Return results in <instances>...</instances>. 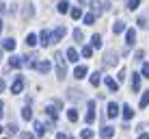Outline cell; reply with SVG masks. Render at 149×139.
<instances>
[{"mask_svg":"<svg viewBox=\"0 0 149 139\" xmlns=\"http://www.w3.org/2000/svg\"><path fill=\"white\" fill-rule=\"evenodd\" d=\"M35 131H37V135H39V137H43L45 133L50 131V124H48V122L43 124V122H39V120H37V122H35Z\"/></svg>","mask_w":149,"mask_h":139,"instance_id":"cell-5","label":"cell"},{"mask_svg":"<svg viewBox=\"0 0 149 139\" xmlns=\"http://www.w3.org/2000/svg\"><path fill=\"white\" fill-rule=\"evenodd\" d=\"M123 30H125V24H123V22H117L115 26H112V33H115V35H119V33H123Z\"/></svg>","mask_w":149,"mask_h":139,"instance_id":"cell-26","label":"cell"},{"mask_svg":"<svg viewBox=\"0 0 149 139\" xmlns=\"http://www.w3.org/2000/svg\"><path fill=\"white\" fill-rule=\"evenodd\" d=\"M0 59H2V50H0Z\"/></svg>","mask_w":149,"mask_h":139,"instance_id":"cell-48","label":"cell"},{"mask_svg":"<svg viewBox=\"0 0 149 139\" xmlns=\"http://www.w3.org/2000/svg\"><path fill=\"white\" fill-rule=\"evenodd\" d=\"M136 24H138V26H141V28H145V26H147V22H145V18H138V22H136Z\"/></svg>","mask_w":149,"mask_h":139,"instance_id":"cell-40","label":"cell"},{"mask_svg":"<svg viewBox=\"0 0 149 139\" xmlns=\"http://www.w3.org/2000/svg\"><path fill=\"white\" fill-rule=\"evenodd\" d=\"M56 139H67V135H65V133H58V135H56Z\"/></svg>","mask_w":149,"mask_h":139,"instance_id":"cell-43","label":"cell"},{"mask_svg":"<svg viewBox=\"0 0 149 139\" xmlns=\"http://www.w3.org/2000/svg\"><path fill=\"white\" fill-rule=\"evenodd\" d=\"M132 89L134 91L141 89V74H132Z\"/></svg>","mask_w":149,"mask_h":139,"instance_id":"cell-19","label":"cell"},{"mask_svg":"<svg viewBox=\"0 0 149 139\" xmlns=\"http://www.w3.org/2000/svg\"><path fill=\"white\" fill-rule=\"evenodd\" d=\"M89 80H91V85H93V87H97V85L102 83V72H93Z\"/></svg>","mask_w":149,"mask_h":139,"instance_id":"cell-18","label":"cell"},{"mask_svg":"<svg viewBox=\"0 0 149 139\" xmlns=\"http://www.w3.org/2000/svg\"><path fill=\"white\" fill-rule=\"evenodd\" d=\"M35 44H37V35H33V33H28L26 35V46H28V48H33V46Z\"/></svg>","mask_w":149,"mask_h":139,"instance_id":"cell-23","label":"cell"},{"mask_svg":"<svg viewBox=\"0 0 149 139\" xmlns=\"http://www.w3.org/2000/svg\"><path fill=\"white\" fill-rule=\"evenodd\" d=\"M54 59H56V74H58V78H65V76H67V68H65L63 54L56 52V54H54Z\"/></svg>","mask_w":149,"mask_h":139,"instance_id":"cell-1","label":"cell"},{"mask_svg":"<svg viewBox=\"0 0 149 139\" xmlns=\"http://www.w3.org/2000/svg\"><path fill=\"white\" fill-rule=\"evenodd\" d=\"M93 22H95V15H93V13L84 15V24H86V26H91V24H93Z\"/></svg>","mask_w":149,"mask_h":139,"instance_id":"cell-35","label":"cell"},{"mask_svg":"<svg viewBox=\"0 0 149 139\" xmlns=\"http://www.w3.org/2000/svg\"><path fill=\"white\" fill-rule=\"evenodd\" d=\"M147 104H149V91H145V94H143V98H141V109H145Z\"/></svg>","mask_w":149,"mask_h":139,"instance_id":"cell-30","label":"cell"},{"mask_svg":"<svg viewBox=\"0 0 149 139\" xmlns=\"http://www.w3.org/2000/svg\"><path fill=\"white\" fill-rule=\"evenodd\" d=\"M56 9H58V13H67L69 11V2H67V0H63V2H58V7H56Z\"/></svg>","mask_w":149,"mask_h":139,"instance_id":"cell-25","label":"cell"},{"mask_svg":"<svg viewBox=\"0 0 149 139\" xmlns=\"http://www.w3.org/2000/svg\"><path fill=\"white\" fill-rule=\"evenodd\" d=\"M104 7H106V4L97 2V0H93V2H91V9H93V15H102V13H104Z\"/></svg>","mask_w":149,"mask_h":139,"instance_id":"cell-8","label":"cell"},{"mask_svg":"<svg viewBox=\"0 0 149 139\" xmlns=\"http://www.w3.org/2000/svg\"><path fill=\"white\" fill-rule=\"evenodd\" d=\"M0 30H2V18H0Z\"/></svg>","mask_w":149,"mask_h":139,"instance_id":"cell-47","label":"cell"},{"mask_svg":"<svg viewBox=\"0 0 149 139\" xmlns=\"http://www.w3.org/2000/svg\"><path fill=\"white\" fill-rule=\"evenodd\" d=\"M134 61H143V50H136V54H134Z\"/></svg>","mask_w":149,"mask_h":139,"instance_id":"cell-39","label":"cell"},{"mask_svg":"<svg viewBox=\"0 0 149 139\" xmlns=\"http://www.w3.org/2000/svg\"><path fill=\"white\" fill-rule=\"evenodd\" d=\"M65 33H67V28H65V26H56V28H54V33L50 35V42H52V44L61 42V39L65 37Z\"/></svg>","mask_w":149,"mask_h":139,"instance_id":"cell-3","label":"cell"},{"mask_svg":"<svg viewBox=\"0 0 149 139\" xmlns=\"http://www.w3.org/2000/svg\"><path fill=\"white\" fill-rule=\"evenodd\" d=\"M106 87H108L110 91H115V94L119 91V83H117L115 78H110V76H106Z\"/></svg>","mask_w":149,"mask_h":139,"instance_id":"cell-11","label":"cell"},{"mask_svg":"<svg viewBox=\"0 0 149 139\" xmlns=\"http://www.w3.org/2000/svg\"><path fill=\"white\" fill-rule=\"evenodd\" d=\"M2 48H4V50H11V52H13V50H15V39H13V37H9V39H4V44H2Z\"/></svg>","mask_w":149,"mask_h":139,"instance_id":"cell-20","label":"cell"},{"mask_svg":"<svg viewBox=\"0 0 149 139\" xmlns=\"http://www.w3.org/2000/svg\"><path fill=\"white\" fill-rule=\"evenodd\" d=\"M138 139H149V135H147V133H143V135L138 137Z\"/></svg>","mask_w":149,"mask_h":139,"instance_id":"cell-46","label":"cell"},{"mask_svg":"<svg viewBox=\"0 0 149 139\" xmlns=\"http://www.w3.org/2000/svg\"><path fill=\"white\" fill-rule=\"evenodd\" d=\"M119 80H125V70H119Z\"/></svg>","mask_w":149,"mask_h":139,"instance_id":"cell-42","label":"cell"},{"mask_svg":"<svg viewBox=\"0 0 149 139\" xmlns=\"http://www.w3.org/2000/svg\"><path fill=\"white\" fill-rule=\"evenodd\" d=\"M91 54H93V48H91V46H82V56H86V59H89Z\"/></svg>","mask_w":149,"mask_h":139,"instance_id":"cell-31","label":"cell"},{"mask_svg":"<svg viewBox=\"0 0 149 139\" xmlns=\"http://www.w3.org/2000/svg\"><path fill=\"white\" fill-rule=\"evenodd\" d=\"M9 68H13V70H17V68H22V56H17V54H13L11 59H9Z\"/></svg>","mask_w":149,"mask_h":139,"instance_id":"cell-9","label":"cell"},{"mask_svg":"<svg viewBox=\"0 0 149 139\" xmlns=\"http://www.w3.org/2000/svg\"><path fill=\"white\" fill-rule=\"evenodd\" d=\"M138 2H141V0H127V9H130V11L138 9Z\"/></svg>","mask_w":149,"mask_h":139,"instance_id":"cell-34","label":"cell"},{"mask_svg":"<svg viewBox=\"0 0 149 139\" xmlns=\"http://www.w3.org/2000/svg\"><path fill=\"white\" fill-rule=\"evenodd\" d=\"M80 137H82V139H93V131H91V128H84Z\"/></svg>","mask_w":149,"mask_h":139,"instance_id":"cell-32","label":"cell"},{"mask_svg":"<svg viewBox=\"0 0 149 139\" xmlns=\"http://www.w3.org/2000/svg\"><path fill=\"white\" fill-rule=\"evenodd\" d=\"M39 39H41V46H50V44H52V42H50V33H48V30H41Z\"/></svg>","mask_w":149,"mask_h":139,"instance_id":"cell-15","label":"cell"},{"mask_svg":"<svg viewBox=\"0 0 149 139\" xmlns=\"http://www.w3.org/2000/svg\"><path fill=\"white\" fill-rule=\"evenodd\" d=\"M7 131H9V133H11V135H15V133H17V126H15V124H11V126H9V128H7Z\"/></svg>","mask_w":149,"mask_h":139,"instance_id":"cell-41","label":"cell"},{"mask_svg":"<svg viewBox=\"0 0 149 139\" xmlns=\"http://www.w3.org/2000/svg\"><path fill=\"white\" fill-rule=\"evenodd\" d=\"M84 122L86 124H93L95 122V100H89V111L84 115Z\"/></svg>","mask_w":149,"mask_h":139,"instance_id":"cell-4","label":"cell"},{"mask_svg":"<svg viewBox=\"0 0 149 139\" xmlns=\"http://www.w3.org/2000/svg\"><path fill=\"white\" fill-rule=\"evenodd\" d=\"M125 39H127L125 44H127V46H132V44L136 42V30H134V28H130V30L125 33Z\"/></svg>","mask_w":149,"mask_h":139,"instance_id":"cell-14","label":"cell"},{"mask_svg":"<svg viewBox=\"0 0 149 139\" xmlns=\"http://www.w3.org/2000/svg\"><path fill=\"white\" fill-rule=\"evenodd\" d=\"M0 133H2V126H0Z\"/></svg>","mask_w":149,"mask_h":139,"instance_id":"cell-49","label":"cell"},{"mask_svg":"<svg viewBox=\"0 0 149 139\" xmlns=\"http://www.w3.org/2000/svg\"><path fill=\"white\" fill-rule=\"evenodd\" d=\"M33 15H35V4L26 2V4H24V18H33Z\"/></svg>","mask_w":149,"mask_h":139,"instance_id":"cell-13","label":"cell"},{"mask_svg":"<svg viewBox=\"0 0 149 139\" xmlns=\"http://www.w3.org/2000/svg\"><path fill=\"white\" fill-rule=\"evenodd\" d=\"M100 135H102V139H110L112 135H115V128H112V126H104L100 131Z\"/></svg>","mask_w":149,"mask_h":139,"instance_id":"cell-12","label":"cell"},{"mask_svg":"<svg viewBox=\"0 0 149 139\" xmlns=\"http://www.w3.org/2000/svg\"><path fill=\"white\" fill-rule=\"evenodd\" d=\"M74 39H76V42H78V44H80V42H82V39H84V33H82V30H80V28H76V30H74Z\"/></svg>","mask_w":149,"mask_h":139,"instance_id":"cell-29","label":"cell"},{"mask_svg":"<svg viewBox=\"0 0 149 139\" xmlns=\"http://www.w3.org/2000/svg\"><path fill=\"white\" fill-rule=\"evenodd\" d=\"M22 89H24V78H22V76H17V78H15V83L11 85V94H19Z\"/></svg>","mask_w":149,"mask_h":139,"instance_id":"cell-7","label":"cell"},{"mask_svg":"<svg viewBox=\"0 0 149 139\" xmlns=\"http://www.w3.org/2000/svg\"><path fill=\"white\" fill-rule=\"evenodd\" d=\"M33 68H37V70L41 72V74H48L50 68H52V63H50V61H37V63H35Z\"/></svg>","mask_w":149,"mask_h":139,"instance_id":"cell-6","label":"cell"},{"mask_svg":"<svg viewBox=\"0 0 149 139\" xmlns=\"http://www.w3.org/2000/svg\"><path fill=\"white\" fill-rule=\"evenodd\" d=\"M106 115H108V117H117V115H119V107H117L115 102H110V104H108V113H106Z\"/></svg>","mask_w":149,"mask_h":139,"instance_id":"cell-16","label":"cell"},{"mask_svg":"<svg viewBox=\"0 0 149 139\" xmlns=\"http://www.w3.org/2000/svg\"><path fill=\"white\" fill-rule=\"evenodd\" d=\"M91 48H102V37H100L97 33L91 37Z\"/></svg>","mask_w":149,"mask_h":139,"instance_id":"cell-21","label":"cell"},{"mask_svg":"<svg viewBox=\"0 0 149 139\" xmlns=\"http://www.w3.org/2000/svg\"><path fill=\"white\" fill-rule=\"evenodd\" d=\"M2 91H4V80L0 78V94H2Z\"/></svg>","mask_w":149,"mask_h":139,"instance_id":"cell-44","label":"cell"},{"mask_svg":"<svg viewBox=\"0 0 149 139\" xmlns=\"http://www.w3.org/2000/svg\"><path fill=\"white\" fill-rule=\"evenodd\" d=\"M80 15H82V11H80L78 7H76V9H71V18H74V20H80Z\"/></svg>","mask_w":149,"mask_h":139,"instance_id":"cell-36","label":"cell"},{"mask_svg":"<svg viewBox=\"0 0 149 139\" xmlns=\"http://www.w3.org/2000/svg\"><path fill=\"white\" fill-rule=\"evenodd\" d=\"M19 139H35V135H30V133H19Z\"/></svg>","mask_w":149,"mask_h":139,"instance_id":"cell-38","label":"cell"},{"mask_svg":"<svg viewBox=\"0 0 149 139\" xmlns=\"http://www.w3.org/2000/svg\"><path fill=\"white\" fill-rule=\"evenodd\" d=\"M67 120H69V122H78V111H76V109H69V111H67Z\"/></svg>","mask_w":149,"mask_h":139,"instance_id":"cell-27","label":"cell"},{"mask_svg":"<svg viewBox=\"0 0 149 139\" xmlns=\"http://www.w3.org/2000/svg\"><path fill=\"white\" fill-rule=\"evenodd\" d=\"M123 120H125V122H130L132 120V117H134V111H132V107L130 104H123Z\"/></svg>","mask_w":149,"mask_h":139,"instance_id":"cell-10","label":"cell"},{"mask_svg":"<svg viewBox=\"0 0 149 139\" xmlns=\"http://www.w3.org/2000/svg\"><path fill=\"white\" fill-rule=\"evenodd\" d=\"M143 76H145V78H149V63L143 65Z\"/></svg>","mask_w":149,"mask_h":139,"instance_id":"cell-37","label":"cell"},{"mask_svg":"<svg viewBox=\"0 0 149 139\" xmlns=\"http://www.w3.org/2000/svg\"><path fill=\"white\" fill-rule=\"evenodd\" d=\"M74 76H76V78H84V76H86V65H78V68H76V72H74Z\"/></svg>","mask_w":149,"mask_h":139,"instance_id":"cell-17","label":"cell"},{"mask_svg":"<svg viewBox=\"0 0 149 139\" xmlns=\"http://www.w3.org/2000/svg\"><path fill=\"white\" fill-rule=\"evenodd\" d=\"M119 63V54L115 52V50H108V52L104 54V65L106 68H112V65Z\"/></svg>","mask_w":149,"mask_h":139,"instance_id":"cell-2","label":"cell"},{"mask_svg":"<svg viewBox=\"0 0 149 139\" xmlns=\"http://www.w3.org/2000/svg\"><path fill=\"white\" fill-rule=\"evenodd\" d=\"M45 113H48V115L52 117V120H56V117H58V113H56L54 107H48V109H45Z\"/></svg>","mask_w":149,"mask_h":139,"instance_id":"cell-33","label":"cell"},{"mask_svg":"<svg viewBox=\"0 0 149 139\" xmlns=\"http://www.w3.org/2000/svg\"><path fill=\"white\" fill-rule=\"evenodd\" d=\"M22 117H24V120H33V111H30V107H24Z\"/></svg>","mask_w":149,"mask_h":139,"instance_id":"cell-28","label":"cell"},{"mask_svg":"<svg viewBox=\"0 0 149 139\" xmlns=\"http://www.w3.org/2000/svg\"><path fill=\"white\" fill-rule=\"evenodd\" d=\"M67 98H69V100H78V98H82V91H78V89H69V91H67Z\"/></svg>","mask_w":149,"mask_h":139,"instance_id":"cell-22","label":"cell"},{"mask_svg":"<svg viewBox=\"0 0 149 139\" xmlns=\"http://www.w3.org/2000/svg\"><path fill=\"white\" fill-rule=\"evenodd\" d=\"M67 61H71V63H76V61H78V52H76L74 48L67 50Z\"/></svg>","mask_w":149,"mask_h":139,"instance_id":"cell-24","label":"cell"},{"mask_svg":"<svg viewBox=\"0 0 149 139\" xmlns=\"http://www.w3.org/2000/svg\"><path fill=\"white\" fill-rule=\"evenodd\" d=\"M2 109H4V104H2V100H0V117H2V113H4Z\"/></svg>","mask_w":149,"mask_h":139,"instance_id":"cell-45","label":"cell"}]
</instances>
